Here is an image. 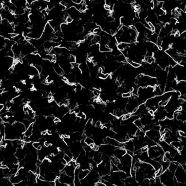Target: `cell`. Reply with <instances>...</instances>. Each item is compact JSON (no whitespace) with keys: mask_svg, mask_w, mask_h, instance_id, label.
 <instances>
[{"mask_svg":"<svg viewBox=\"0 0 186 186\" xmlns=\"http://www.w3.org/2000/svg\"><path fill=\"white\" fill-rule=\"evenodd\" d=\"M54 33V29L49 25V24L46 23L45 25L44 30H43V33L41 36V38L44 41H51L52 38H53Z\"/></svg>","mask_w":186,"mask_h":186,"instance_id":"obj_1","label":"cell"},{"mask_svg":"<svg viewBox=\"0 0 186 186\" xmlns=\"http://www.w3.org/2000/svg\"><path fill=\"white\" fill-rule=\"evenodd\" d=\"M173 70L176 75V79L177 81L185 80V71L183 66H180V65H177L173 67Z\"/></svg>","mask_w":186,"mask_h":186,"instance_id":"obj_2","label":"cell"},{"mask_svg":"<svg viewBox=\"0 0 186 186\" xmlns=\"http://www.w3.org/2000/svg\"><path fill=\"white\" fill-rule=\"evenodd\" d=\"M174 177L178 182L185 183L186 182V170L182 168L181 165H178L174 173Z\"/></svg>","mask_w":186,"mask_h":186,"instance_id":"obj_3","label":"cell"},{"mask_svg":"<svg viewBox=\"0 0 186 186\" xmlns=\"http://www.w3.org/2000/svg\"><path fill=\"white\" fill-rule=\"evenodd\" d=\"M145 134L147 138L153 140L156 142L159 141V138L161 137V134H160L159 131L153 129L146 131Z\"/></svg>","mask_w":186,"mask_h":186,"instance_id":"obj_4","label":"cell"},{"mask_svg":"<svg viewBox=\"0 0 186 186\" xmlns=\"http://www.w3.org/2000/svg\"><path fill=\"white\" fill-rule=\"evenodd\" d=\"M67 14L70 16L73 19H77L80 17V12L77 10L74 6H72L67 10Z\"/></svg>","mask_w":186,"mask_h":186,"instance_id":"obj_5","label":"cell"},{"mask_svg":"<svg viewBox=\"0 0 186 186\" xmlns=\"http://www.w3.org/2000/svg\"><path fill=\"white\" fill-rule=\"evenodd\" d=\"M145 174L143 170L139 168L136 170V174H135V179L138 183L141 184L145 179Z\"/></svg>","mask_w":186,"mask_h":186,"instance_id":"obj_6","label":"cell"},{"mask_svg":"<svg viewBox=\"0 0 186 186\" xmlns=\"http://www.w3.org/2000/svg\"><path fill=\"white\" fill-rule=\"evenodd\" d=\"M114 154L115 157L117 158H121L123 157L125 154H126V149L124 148H122V147H119L115 149L114 151Z\"/></svg>","mask_w":186,"mask_h":186,"instance_id":"obj_7","label":"cell"},{"mask_svg":"<svg viewBox=\"0 0 186 186\" xmlns=\"http://www.w3.org/2000/svg\"><path fill=\"white\" fill-rule=\"evenodd\" d=\"M26 150L22 149V148L17 149L15 152V156L18 158L19 161L24 159V157H25Z\"/></svg>","mask_w":186,"mask_h":186,"instance_id":"obj_8","label":"cell"},{"mask_svg":"<svg viewBox=\"0 0 186 186\" xmlns=\"http://www.w3.org/2000/svg\"><path fill=\"white\" fill-rule=\"evenodd\" d=\"M133 141L134 145V151L141 149L143 146H145L146 144L145 142L141 139H135Z\"/></svg>","mask_w":186,"mask_h":186,"instance_id":"obj_9","label":"cell"},{"mask_svg":"<svg viewBox=\"0 0 186 186\" xmlns=\"http://www.w3.org/2000/svg\"><path fill=\"white\" fill-rule=\"evenodd\" d=\"M124 148L126 150H129L132 151V152H134V145L133 141L130 139L127 142H124Z\"/></svg>","mask_w":186,"mask_h":186,"instance_id":"obj_10","label":"cell"},{"mask_svg":"<svg viewBox=\"0 0 186 186\" xmlns=\"http://www.w3.org/2000/svg\"><path fill=\"white\" fill-rule=\"evenodd\" d=\"M53 69L54 70L55 72L58 75H62L64 74V71L63 70V69L61 67V66H60L58 63H57L56 62H55V63H53Z\"/></svg>","mask_w":186,"mask_h":186,"instance_id":"obj_11","label":"cell"},{"mask_svg":"<svg viewBox=\"0 0 186 186\" xmlns=\"http://www.w3.org/2000/svg\"><path fill=\"white\" fill-rule=\"evenodd\" d=\"M89 169H81L79 170V173H78V176L79 177L80 180H83L86 178V177L87 176L88 174L90 173Z\"/></svg>","mask_w":186,"mask_h":186,"instance_id":"obj_12","label":"cell"},{"mask_svg":"<svg viewBox=\"0 0 186 186\" xmlns=\"http://www.w3.org/2000/svg\"><path fill=\"white\" fill-rule=\"evenodd\" d=\"M159 145L161 146V148L165 152H168V151H169L170 147H171L170 146V145L168 144V143H166L164 140L159 141Z\"/></svg>","mask_w":186,"mask_h":186,"instance_id":"obj_13","label":"cell"},{"mask_svg":"<svg viewBox=\"0 0 186 186\" xmlns=\"http://www.w3.org/2000/svg\"><path fill=\"white\" fill-rule=\"evenodd\" d=\"M134 26L138 32H145L146 30L145 27L144 26V24L141 22H139V21L136 22Z\"/></svg>","mask_w":186,"mask_h":186,"instance_id":"obj_14","label":"cell"},{"mask_svg":"<svg viewBox=\"0 0 186 186\" xmlns=\"http://www.w3.org/2000/svg\"><path fill=\"white\" fill-rule=\"evenodd\" d=\"M44 177L45 178V180H47L48 181H55L57 176L55 174V173L49 171L46 174H45Z\"/></svg>","mask_w":186,"mask_h":186,"instance_id":"obj_15","label":"cell"},{"mask_svg":"<svg viewBox=\"0 0 186 186\" xmlns=\"http://www.w3.org/2000/svg\"><path fill=\"white\" fill-rule=\"evenodd\" d=\"M117 48L118 50H119L120 51H122L126 49L130 48V43H127L124 42H121L117 44Z\"/></svg>","mask_w":186,"mask_h":186,"instance_id":"obj_16","label":"cell"},{"mask_svg":"<svg viewBox=\"0 0 186 186\" xmlns=\"http://www.w3.org/2000/svg\"><path fill=\"white\" fill-rule=\"evenodd\" d=\"M93 158V161H95L97 164H99L100 162L102 161V153L99 152H95Z\"/></svg>","mask_w":186,"mask_h":186,"instance_id":"obj_17","label":"cell"},{"mask_svg":"<svg viewBox=\"0 0 186 186\" xmlns=\"http://www.w3.org/2000/svg\"><path fill=\"white\" fill-rule=\"evenodd\" d=\"M33 123H31L28 127L26 129L24 132V135L30 137L33 133Z\"/></svg>","mask_w":186,"mask_h":186,"instance_id":"obj_18","label":"cell"},{"mask_svg":"<svg viewBox=\"0 0 186 186\" xmlns=\"http://www.w3.org/2000/svg\"><path fill=\"white\" fill-rule=\"evenodd\" d=\"M135 136L138 138H142V137L145 136V132L144 131V130L142 128H138L136 130V132L135 133Z\"/></svg>","mask_w":186,"mask_h":186,"instance_id":"obj_19","label":"cell"},{"mask_svg":"<svg viewBox=\"0 0 186 186\" xmlns=\"http://www.w3.org/2000/svg\"><path fill=\"white\" fill-rule=\"evenodd\" d=\"M111 51L112 50L109 48L107 45H99V51L102 53H108Z\"/></svg>","mask_w":186,"mask_h":186,"instance_id":"obj_20","label":"cell"},{"mask_svg":"<svg viewBox=\"0 0 186 186\" xmlns=\"http://www.w3.org/2000/svg\"><path fill=\"white\" fill-rule=\"evenodd\" d=\"M127 62H128V63L129 64V65H130L132 67L134 68H139L141 66V64L138 63V62H136L134 61H133L130 60V59L127 58H126Z\"/></svg>","mask_w":186,"mask_h":186,"instance_id":"obj_21","label":"cell"},{"mask_svg":"<svg viewBox=\"0 0 186 186\" xmlns=\"http://www.w3.org/2000/svg\"><path fill=\"white\" fill-rule=\"evenodd\" d=\"M178 165H177L176 164H175L173 162V161H172V162H170V165L169 166V168L168 169L169 170H170V171H171V172H173V173H174L175 171H176L177 168L178 167Z\"/></svg>","mask_w":186,"mask_h":186,"instance_id":"obj_22","label":"cell"},{"mask_svg":"<svg viewBox=\"0 0 186 186\" xmlns=\"http://www.w3.org/2000/svg\"><path fill=\"white\" fill-rule=\"evenodd\" d=\"M170 163V161L168 160L167 161H163V163L161 164V168H162V171L163 173H164L165 171H166V170L168 169L169 168V166Z\"/></svg>","mask_w":186,"mask_h":186,"instance_id":"obj_23","label":"cell"},{"mask_svg":"<svg viewBox=\"0 0 186 186\" xmlns=\"http://www.w3.org/2000/svg\"><path fill=\"white\" fill-rule=\"evenodd\" d=\"M32 146L34 149H37V150H38V151L41 150V149L42 148V147H41V143L40 142L34 141L33 143L32 144Z\"/></svg>","mask_w":186,"mask_h":186,"instance_id":"obj_24","label":"cell"},{"mask_svg":"<svg viewBox=\"0 0 186 186\" xmlns=\"http://www.w3.org/2000/svg\"><path fill=\"white\" fill-rule=\"evenodd\" d=\"M73 183L74 186H81L80 180L78 176H74V180H73Z\"/></svg>","mask_w":186,"mask_h":186,"instance_id":"obj_25","label":"cell"},{"mask_svg":"<svg viewBox=\"0 0 186 186\" xmlns=\"http://www.w3.org/2000/svg\"><path fill=\"white\" fill-rule=\"evenodd\" d=\"M170 145H171V146H173L174 147L175 149H177L179 146H180L181 145H182L181 142L180 141H172L171 143L170 144Z\"/></svg>","mask_w":186,"mask_h":186,"instance_id":"obj_26","label":"cell"},{"mask_svg":"<svg viewBox=\"0 0 186 186\" xmlns=\"http://www.w3.org/2000/svg\"><path fill=\"white\" fill-rule=\"evenodd\" d=\"M133 123L134 124L135 126L137 127V128H142V123H141V122L140 121V119H136V120H135L133 122Z\"/></svg>","mask_w":186,"mask_h":186,"instance_id":"obj_27","label":"cell"},{"mask_svg":"<svg viewBox=\"0 0 186 186\" xmlns=\"http://www.w3.org/2000/svg\"><path fill=\"white\" fill-rule=\"evenodd\" d=\"M98 75L99 76V78H100V79H106L108 78L109 75L108 73H104L103 72H100V73H98Z\"/></svg>","mask_w":186,"mask_h":186,"instance_id":"obj_28","label":"cell"},{"mask_svg":"<svg viewBox=\"0 0 186 186\" xmlns=\"http://www.w3.org/2000/svg\"><path fill=\"white\" fill-rule=\"evenodd\" d=\"M68 59L69 63H76V57L74 55L70 54L68 57Z\"/></svg>","mask_w":186,"mask_h":186,"instance_id":"obj_29","label":"cell"},{"mask_svg":"<svg viewBox=\"0 0 186 186\" xmlns=\"http://www.w3.org/2000/svg\"><path fill=\"white\" fill-rule=\"evenodd\" d=\"M102 31V29L100 26H97L93 29V33L95 35H99L100 33Z\"/></svg>","mask_w":186,"mask_h":186,"instance_id":"obj_30","label":"cell"},{"mask_svg":"<svg viewBox=\"0 0 186 186\" xmlns=\"http://www.w3.org/2000/svg\"><path fill=\"white\" fill-rule=\"evenodd\" d=\"M84 142L86 144V145L89 146L91 144L93 143L94 141L92 139L90 138V137H87V138H85V139L84 140Z\"/></svg>","mask_w":186,"mask_h":186,"instance_id":"obj_31","label":"cell"},{"mask_svg":"<svg viewBox=\"0 0 186 186\" xmlns=\"http://www.w3.org/2000/svg\"><path fill=\"white\" fill-rule=\"evenodd\" d=\"M132 114L130 112L126 113V114L123 115L122 116V120H129V118L131 117Z\"/></svg>","mask_w":186,"mask_h":186,"instance_id":"obj_32","label":"cell"},{"mask_svg":"<svg viewBox=\"0 0 186 186\" xmlns=\"http://www.w3.org/2000/svg\"><path fill=\"white\" fill-rule=\"evenodd\" d=\"M110 165H111V171H119V169H118L117 165L115 164H114V163L112 162V161L110 162Z\"/></svg>","mask_w":186,"mask_h":186,"instance_id":"obj_33","label":"cell"},{"mask_svg":"<svg viewBox=\"0 0 186 186\" xmlns=\"http://www.w3.org/2000/svg\"><path fill=\"white\" fill-rule=\"evenodd\" d=\"M141 185L143 186H150V182H149V178H146V179H144L143 181L141 183Z\"/></svg>","mask_w":186,"mask_h":186,"instance_id":"obj_34","label":"cell"},{"mask_svg":"<svg viewBox=\"0 0 186 186\" xmlns=\"http://www.w3.org/2000/svg\"><path fill=\"white\" fill-rule=\"evenodd\" d=\"M92 93H93L94 96L95 97H98L99 95H100V90H99L98 88H95V89L93 90Z\"/></svg>","mask_w":186,"mask_h":186,"instance_id":"obj_35","label":"cell"},{"mask_svg":"<svg viewBox=\"0 0 186 186\" xmlns=\"http://www.w3.org/2000/svg\"><path fill=\"white\" fill-rule=\"evenodd\" d=\"M9 170L10 169L8 168H6L4 169H2V172H3V176H8V174H9Z\"/></svg>","mask_w":186,"mask_h":186,"instance_id":"obj_36","label":"cell"},{"mask_svg":"<svg viewBox=\"0 0 186 186\" xmlns=\"http://www.w3.org/2000/svg\"><path fill=\"white\" fill-rule=\"evenodd\" d=\"M73 21V19L70 16H69L68 15H67V17L65 18V22L67 24H70L72 23Z\"/></svg>","mask_w":186,"mask_h":186,"instance_id":"obj_37","label":"cell"},{"mask_svg":"<svg viewBox=\"0 0 186 186\" xmlns=\"http://www.w3.org/2000/svg\"><path fill=\"white\" fill-rule=\"evenodd\" d=\"M13 104L14 103H13V102H12V100H7V101L6 102V107L8 109V110L10 108V107H12V105H13Z\"/></svg>","mask_w":186,"mask_h":186,"instance_id":"obj_38","label":"cell"},{"mask_svg":"<svg viewBox=\"0 0 186 186\" xmlns=\"http://www.w3.org/2000/svg\"><path fill=\"white\" fill-rule=\"evenodd\" d=\"M169 22L171 25H176V24L177 22V19L175 18H170Z\"/></svg>","mask_w":186,"mask_h":186,"instance_id":"obj_39","label":"cell"},{"mask_svg":"<svg viewBox=\"0 0 186 186\" xmlns=\"http://www.w3.org/2000/svg\"><path fill=\"white\" fill-rule=\"evenodd\" d=\"M122 97L123 98H128L131 97V93H130V92H127L123 93L122 95Z\"/></svg>","mask_w":186,"mask_h":186,"instance_id":"obj_40","label":"cell"},{"mask_svg":"<svg viewBox=\"0 0 186 186\" xmlns=\"http://www.w3.org/2000/svg\"><path fill=\"white\" fill-rule=\"evenodd\" d=\"M33 173L35 174L36 175H40V173H41V168H40V166H37L36 169L34 170Z\"/></svg>","mask_w":186,"mask_h":186,"instance_id":"obj_41","label":"cell"},{"mask_svg":"<svg viewBox=\"0 0 186 186\" xmlns=\"http://www.w3.org/2000/svg\"><path fill=\"white\" fill-rule=\"evenodd\" d=\"M63 158L66 160V161H67V163H69V162H70V161H71V160H72V158L69 157V156H68V155H67V154H65V155L63 156Z\"/></svg>","mask_w":186,"mask_h":186,"instance_id":"obj_42","label":"cell"},{"mask_svg":"<svg viewBox=\"0 0 186 186\" xmlns=\"http://www.w3.org/2000/svg\"><path fill=\"white\" fill-rule=\"evenodd\" d=\"M66 154L69 156V157L71 158L72 159L73 158V153L72 151L70 150H66Z\"/></svg>","mask_w":186,"mask_h":186,"instance_id":"obj_43","label":"cell"},{"mask_svg":"<svg viewBox=\"0 0 186 186\" xmlns=\"http://www.w3.org/2000/svg\"><path fill=\"white\" fill-rule=\"evenodd\" d=\"M95 126L97 128H100L102 126V123L100 121H97L95 123Z\"/></svg>","mask_w":186,"mask_h":186,"instance_id":"obj_44","label":"cell"},{"mask_svg":"<svg viewBox=\"0 0 186 186\" xmlns=\"http://www.w3.org/2000/svg\"><path fill=\"white\" fill-rule=\"evenodd\" d=\"M178 135L181 137H186L185 133L183 130H180V131L178 132Z\"/></svg>","mask_w":186,"mask_h":186,"instance_id":"obj_45","label":"cell"},{"mask_svg":"<svg viewBox=\"0 0 186 186\" xmlns=\"http://www.w3.org/2000/svg\"><path fill=\"white\" fill-rule=\"evenodd\" d=\"M60 161H61V163L62 164L64 165H66L67 164V161H66V160L64 159L63 157L61 158H60Z\"/></svg>","mask_w":186,"mask_h":186,"instance_id":"obj_46","label":"cell"},{"mask_svg":"<svg viewBox=\"0 0 186 186\" xmlns=\"http://www.w3.org/2000/svg\"><path fill=\"white\" fill-rule=\"evenodd\" d=\"M53 121H54V122H55V123H56V124H57V123L60 122V119H59V117H56L53 119Z\"/></svg>","mask_w":186,"mask_h":186,"instance_id":"obj_47","label":"cell"},{"mask_svg":"<svg viewBox=\"0 0 186 186\" xmlns=\"http://www.w3.org/2000/svg\"><path fill=\"white\" fill-rule=\"evenodd\" d=\"M44 145L45 147H49L51 145V142H50L49 141H45V142H44Z\"/></svg>","mask_w":186,"mask_h":186,"instance_id":"obj_48","label":"cell"},{"mask_svg":"<svg viewBox=\"0 0 186 186\" xmlns=\"http://www.w3.org/2000/svg\"><path fill=\"white\" fill-rule=\"evenodd\" d=\"M49 185L50 186H55V183L54 181H48Z\"/></svg>","mask_w":186,"mask_h":186,"instance_id":"obj_49","label":"cell"},{"mask_svg":"<svg viewBox=\"0 0 186 186\" xmlns=\"http://www.w3.org/2000/svg\"><path fill=\"white\" fill-rule=\"evenodd\" d=\"M41 134L42 135H46L47 134V130H43L41 132Z\"/></svg>","mask_w":186,"mask_h":186,"instance_id":"obj_50","label":"cell"},{"mask_svg":"<svg viewBox=\"0 0 186 186\" xmlns=\"http://www.w3.org/2000/svg\"><path fill=\"white\" fill-rule=\"evenodd\" d=\"M4 105L3 104H2V103H0V111H1L3 107H4Z\"/></svg>","mask_w":186,"mask_h":186,"instance_id":"obj_51","label":"cell"},{"mask_svg":"<svg viewBox=\"0 0 186 186\" xmlns=\"http://www.w3.org/2000/svg\"><path fill=\"white\" fill-rule=\"evenodd\" d=\"M3 137H4V136H3V135L2 134L0 133V142H1V141L3 140Z\"/></svg>","mask_w":186,"mask_h":186,"instance_id":"obj_52","label":"cell"},{"mask_svg":"<svg viewBox=\"0 0 186 186\" xmlns=\"http://www.w3.org/2000/svg\"><path fill=\"white\" fill-rule=\"evenodd\" d=\"M176 1H181V0H176Z\"/></svg>","mask_w":186,"mask_h":186,"instance_id":"obj_53","label":"cell"}]
</instances>
